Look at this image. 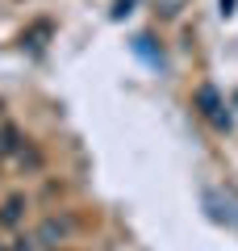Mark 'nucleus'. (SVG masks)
Wrapping results in <instances>:
<instances>
[{
  "label": "nucleus",
  "mask_w": 238,
  "mask_h": 251,
  "mask_svg": "<svg viewBox=\"0 0 238 251\" xmlns=\"http://www.w3.org/2000/svg\"><path fill=\"white\" fill-rule=\"evenodd\" d=\"M221 13L230 17V13H234V0H221Z\"/></svg>",
  "instance_id": "nucleus-6"
},
{
  "label": "nucleus",
  "mask_w": 238,
  "mask_h": 251,
  "mask_svg": "<svg viewBox=\"0 0 238 251\" xmlns=\"http://www.w3.org/2000/svg\"><path fill=\"white\" fill-rule=\"evenodd\" d=\"M130 9H134V0H117V4H113V17H125Z\"/></svg>",
  "instance_id": "nucleus-5"
},
{
  "label": "nucleus",
  "mask_w": 238,
  "mask_h": 251,
  "mask_svg": "<svg viewBox=\"0 0 238 251\" xmlns=\"http://www.w3.org/2000/svg\"><path fill=\"white\" fill-rule=\"evenodd\" d=\"M180 4H184V0H163V9H159V13H163V17H176Z\"/></svg>",
  "instance_id": "nucleus-4"
},
{
  "label": "nucleus",
  "mask_w": 238,
  "mask_h": 251,
  "mask_svg": "<svg viewBox=\"0 0 238 251\" xmlns=\"http://www.w3.org/2000/svg\"><path fill=\"white\" fill-rule=\"evenodd\" d=\"M21 209H25V197H9V201H4V209H0V222H4V226L21 222Z\"/></svg>",
  "instance_id": "nucleus-2"
},
{
  "label": "nucleus",
  "mask_w": 238,
  "mask_h": 251,
  "mask_svg": "<svg viewBox=\"0 0 238 251\" xmlns=\"http://www.w3.org/2000/svg\"><path fill=\"white\" fill-rule=\"evenodd\" d=\"M234 100H238V97H234Z\"/></svg>",
  "instance_id": "nucleus-7"
},
{
  "label": "nucleus",
  "mask_w": 238,
  "mask_h": 251,
  "mask_svg": "<svg viewBox=\"0 0 238 251\" xmlns=\"http://www.w3.org/2000/svg\"><path fill=\"white\" fill-rule=\"evenodd\" d=\"M196 109H201V117H205V122H213L217 130H226V126H230V117L221 113L226 105H221V97H217L213 88H201V92H196Z\"/></svg>",
  "instance_id": "nucleus-1"
},
{
  "label": "nucleus",
  "mask_w": 238,
  "mask_h": 251,
  "mask_svg": "<svg viewBox=\"0 0 238 251\" xmlns=\"http://www.w3.org/2000/svg\"><path fill=\"white\" fill-rule=\"evenodd\" d=\"M17 147H21V134L13 130V126H0V159H4V155H13Z\"/></svg>",
  "instance_id": "nucleus-3"
}]
</instances>
